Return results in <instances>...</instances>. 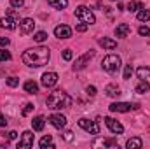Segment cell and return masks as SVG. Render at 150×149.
I'll use <instances>...</instances> for the list:
<instances>
[{
  "mask_svg": "<svg viewBox=\"0 0 150 149\" xmlns=\"http://www.w3.org/2000/svg\"><path fill=\"white\" fill-rule=\"evenodd\" d=\"M49 58H51V51H49L45 46L30 47V49H26V51L23 53V56H21L23 63L28 65V67H44V65H47Z\"/></svg>",
  "mask_w": 150,
  "mask_h": 149,
  "instance_id": "6da1fadb",
  "label": "cell"
},
{
  "mask_svg": "<svg viewBox=\"0 0 150 149\" xmlns=\"http://www.w3.org/2000/svg\"><path fill=\"white\" fill-rule=\"evenodd\" d=\"M72 104H74V98H72L68 93L61 91V90L52 91V93L47 97V100H45V105H47V109H51V111L68 109V107H72Z\"/></svg>",
  "mask_w": 150,
  "mask_h": 149,
  "instance_id": "7a4b0ae2",
  "label": "cell"
},
{
  "mask_svg": "<svg viewBox=\"0 0 150 149\" xmlns=\"http://www.w3.org/2000/svg\"><path fill=\"white\" fill-rule=\"evenodd\" d=\"M120 65H122V62H120V56H117V54H108V56H105L103 62H101L103 70L108 72V74H115V72L120 69Z\"/></svg>",
  "mask_w": 150,
  "mask_h": 149,
  "instance_id": "3957f363",
  "label": "cell"
},
{
  "mask_svg": "<svg viewBox=\"0 0 150 149\" xmlns=\"http://www.w3.org/2000/svg\"><path fill=\"white\" fill-rule=\"evenodd\" d=\"M75 16H77L80 21L87 23V25H93V23H96V18H94L93 11H91L89 7H86V5H79V7L75 9Z\"/></svg>",
  "mask_w": 150,
  "mask_h": 149,
  "instance_id": "277c9868",
  "label": "cell"
},
{
  "mask_svg": "<svg viewBox=\"0 0 150 149\" xmlns=\"http://www.w3.org/2000/svg\"><path fill=\"white\" fill-rule=\"evenodd\" d=\"M79 126H80L82 130L89 132L91 135H98V133H100V125H98V121H91V119H87V117H80V119H79Z\"/></svg>",
  "mask_w": 150,
  "mask_h": 149,
  "instance_id": "5b68a950",
  "label": "cell"
},
{
  "mask_svg": "<svg viewBox=\"0 0 150 149\" xmlns=\"http://www.w3.org/2000/svg\"><path fill=\"white\" fill-rule=\"evenodd\" d=\"M140 105L138 104H127V102H115V104H110V111L112 112H129L131 109H138Z\"/></svg>",
  "mask_w": 150,
  "mask_h": 149,
  "instance_id": "8992f818",
  "label": "cell"
},
{
  "mask_svg": "<svg viewBox=\"0 0 150 149\" xmlns=\"http://www.w3.org/2000/svg\"><path fill=\"white\" fill-rule=\"evenodd\" d=\"M32 146H33V132L26 130V132H23L21 140L18 142V149H28Z\"/></svg>",
  "mask_w": 150,
  "mask_h": 149,
  "instance_id": "52a82bcc",
  "label": "cell"
},
{
  "mask_svg": "<svg viewBox=\"0 0 150 149\" xmlns=\"http://www.w3.org/2000/svg\"><path fill=\"white\" fill-rule=\"evenodd\" d=\"M33 30H35V21H33L32 18H25V19L19 21V32H21L23 35H28V34H32Z\"/></svg>",
  "mask_w": 150,
  "mask_h": 149,
  "instance_id": "ba28073f",
  "label": "cell"
},
{
  "mask_svg": "<svg viewBox=\"0 0 150 149\" xmlns=\"http://www.w3.org/2000/svg\"><path fill=\"white\" fill-rule=\"evenodd\" d=\"M94 56V51H87L86 54H82L80 58H77L75 60V63H74V70H82L87 63H89V60Z\"/></svg>",
  "mask_w": 150,
  "mask_h": 149,
  "instance_id": "9c48e42d",
  "label": "cell"
},
{
  "mask_svg": "<svg viewBox=\"0 0 150 149\" xmlns=\"http://www.w3.org/2000/svg\"><path fill=\"white\" fill-rule=\"evenodd\" d=\"M93 148H117V140L115 139H105V137H98L93 140L91 144Z\"/></svg>",
  "mask_w": 150,
  "mask_h": 149,
  "instance_id": "30bf717a",
  "label": "cell"
},
{
  "mask_svg": "<svg viewBox=\"0 0 150 149\" xmlns=\"http://www.w3.org/2000/svg\"><path fill=\"white\" fill-rule=\"evenodd\" d=\"M49 121H51V125H52L54 128H58V130H63V128L67 126V117H65L63 114H51V116H49Z\"/></svg>",
  "mask_w": 150,
  "mask_h": 149,
  "instance_id": "8fae6325",
  "label": "cell"
},
{
  "mask_svg": "<svg viewBox=\"0 0 150 149\" xmlns=\"http://www.w3.org/2000/svg\"><path fill=\"white\" fill-rule=\"evenodd\" d=\"M58 82V74L56 72H45L42 75V86L44 88H52Z\"/></svg>",
  "mask_w": 150,
  "mask_h": 149,
  "instance_id": "7c38bea8",
  "label": "cell"
},
{
  "mask_svg": "<svg viewBox=\"0 0 150 149\" xmlns=\"http://www.w3.org/2000/svg\"><path fill=\"white\" fill-rule=\"evenodd\" d=\"M105 123H107V126L110 128V132L115 133V135H120V133L124 132V126H122L117 119H113V117H105Z\"/></svg>",
  "mask_w": 150,
  "mask_h": 149,
  "instance_id": "4fadbf2b",
  "label": "cell"
},
{
  "mask_svg": "<svg viewBox=\"0 0 150 149\" xmlns=\"http://www.w3.org/2000/svg\"><path fill=\"white\" fill-rule=\"evenodd\" d=\"M54 35L58 39H70L72 37V28L68 25H58L54 28Z\"/></svg>",
  "mask_w": 150,
  "mask_h": 149,
  "instance_id": "5bb4252c",
  "label": "cell"
},
{
  "mask_svg": "<svg viewBox=\"0 0 150 149\" xmlns=\"http://www.w3.org/2000/svg\"><path fill=\"white\" fill-rule=\"evenodd\" d=\"M136 75H138L140 82H145V84H149L150 86V69L149 67H138Z\"/></svg>",
  "mask_w": 150,
  "mask_h": 149,
  "instance_id": "9a60e30c",
  "label": "cell"
},
{
  "mask_svg": "<svg viewBox=\"0 0 150 149\" xmlns=\"http://www.w3.org/2000/svg\"><path fill=\"white\" fill-rule=\"evenodd\" d=\"M131 34V27L127 25V23H120V25H117V28H115V37H127Z\"/></svg>",
  "mask_w": 150,
  "mask_h": 149,
  "instance_id": "2e32d148",
  "label": "cell"
},
{
  "mask_svg": "<svg viewBox=\"0 0 150 149\" xmlns=\"http://www.w3.org/2000/svg\"><path fill=\"white\" fill-rule=\"evenodd\" d=\"M98 44H100L101 47H105V49H110V51L117 47V42H115V40H112V39H108V37L98 39Z\"/></svg>",
  "mask_w": 150,
  "mask_h": 149,
  "instance_id": "e0dca14e",
  "label": "cell"
},
{
  "mask_svg": "<svg viewBox=\"0 0 150 149\" xmlns=\"http://www.w3.org/2000/svg\"><path fill=\"white\" fill-rule=\"evenodd\" d=\"M16 23L18 21H14L12 18H0V28H7V30H14L16 28Z\"/></svg>",
  "mask_w": 150,
  "mask_h": 149,
  "instance_id": "ac0fdd59",
  "label": "cell"
},
{
  "mask_svg": "<svg viewBox=\"0 0 150 149\" xmlns=\"http://www.w3.org/2000/svg\"><path fill=\"white\" fill-rule=\"evenodd\" d=\"M44 126H45V119H44V116H37V117H33V121H32V128H33L35 132H42Z\"/></svg>",
  "mask_w": 150,
  "mask_h": 149,
  "instance_id": "d6986e66",
  "label": "cell"
},
{
  "mask_svg": "<svg viewBox=\"0 0 150 149\" xmlns=\"http://www.w3.org/2000/svg\"><path fill=\"white\" fill-rule=\"evenodd\" d=\"M142 146H143V140L140 137H133V139H129L126 142V148L127 149H140Z\"/></svg>",
  "mask_w": 150,
  "mask_h": 149,
  "instance_id": "ffe728a7",
  "label": "cell"
},
{
  "mask_svg": "<svg viewBox=\"0 0 150 149\" xmlns=\"http://www.w3.org/2000/svg\"><path fill=\"white\" fill-rule=\"evenodd\" d=\"M23 88H25V91H26V93H30V95L38 93V84L35 82V81H26Z\"/></svg>",
  "mask_w": 150,
  "mask_h": 149,
  "instance_id": "44dd1931",
  "label": "cell"
},
{
  "mask_svg": "<svg viewBox=\"0 0 150 149\" xmlns=\"http://www.w3.org/2000/svg\"><path fill=\"white\" fill-rule=\"evenodd\" d=\"M105 93H107V97H119L120 95V88L117 86V84H108L107 88H105Z\"/></svg>",
  "mask_w": 150,
  "mask_h": 149,
  "instance_id": "7402d4cb",
  "label": "cell"
},
{
  "mask_svg": "<svg viewBox=\"0 0 150 149\" xmlns=\"http://www.w3.org/2000/svg\"><path fill=\"white\" fill-rule=\"evenodd\" d=\"M145 5L140 2V0H131L129 4H127V11L129 12H136V11H140V9H143Z\"/></svg>",
  "mask_w": 150,
  "mask_h": 149,
  "instance_id": "603a6c76",
  "label": "cell"
},
{
  "mask_svg": "<svg viewBox=\"0 0 150 149\" xmlns=\"http://www.w3.org/2000/svg\"><path fill=\"white\" fill-rule=\"evenodd\" d=\"M47 4L54 9H65L68 5V0H47Z\"/></svg>",
  "mask_w": 150,
  "mask_h": 149,
  "instance_id": "cb8c5ba5",
  "label": "cell"
},
{
  "mask_svg": "<svg viewBox=\"0 0 150 149\" xmlns=\"http://www.w3.org/2000/svg\"><path fill=\"white\" fill-rule=\"evenodd\" d=\"M38 146H40V148H54V144H52V137H51V135L42 137L40 142H38Z\"/></svg>",
  "mask_w": 150,
  "mask_h": 149,
  "instance_id": "d4e9b609",
  "label": "cell"
},
{
  "mask_svg": "<svg viewBox=\"0 0 150 149\" xmlns=\"http://www.w3.org/2000/svg\"><path fill=\"white\" fill-rule=\"evenodd\" d=\"M138 19H140V21H149L150 19V11L149 9H145V7L140 9V11H138Z\"/></svg>",
  "mask_w": 150,
  "mask_h": 149,
  "instance_id": "484cf974",
  "label": "cell"
},
{
  "mask_svg": "<svg viewBox=\"0 0 150 149\" xmlns=\"http://www.w3.org/2000/svg\"><path fill=\"white\" fill-rule=\"evenodd\" d=\"M45 39H47V34H45V32H37V34L33 35V40H35V42H38V44H42Z\"/></svg>",
  "mask_w": 150,
  "mask_h": 149,
  "instance_id": "4316f807",
  "label": "cell"
},
{
  "mask_svg": "<svg viewBox=\"0 0 150 149\" xmlns=\"http://www.w3.org/2000/svg\"><path fill=\"white\" fill-rule=\"evenodd\" d=\"M138 34H140L142 37H150V28L145 27V25H142V27L138 28Z\"/></svg>",
  "mask_w": 150,
  "mask_h": 149,
  "instance_id": "83f0119b",
  "label": "cell"
},
{
  "mask_svg": "<svg viewBox=\"0 0 150 149\" xmlns=\"http://www.w3.org/2000/svg\"><path fill=\"white\" fill-rule=\"evenodd\" d=\"M12 56H11V53L9 51H5V49H0V62H9Z\"/></svg>",
  "mask_w": 150,
  "mask_h": 149,
  "instance_id": "f1b7e54d",
  "label": "cell"
},
{
  "mask_svg": "<svg viewBox=\"0 0 150 149\" xmlns=\"http://www.w3.org/2000/svg\"><path fill=\"white\" fill-rule=\"evenodd\" d=\"M149 90H150V86L145 84V82H140V84L136 86V93H147Z\"/></svg>",
  "mask_w": 150,
  "mask_h": 149,
  "instance_id": "f546056e",
  "label": "cell"
},
{
  "mask_svg": "<svg viewBox=\"0 0 150 149\" xmlns=\"http://www.w3.org/2000/svg\"><path fill=\"white\" fill-rule=\"evenodd\" d=\"M18 84H19V79H18V77H9V79H7V86L16 88Z\"/></svg>",
  "mask_w": 150,
  "mask_h": 149,
  "instance_id": "4dcf8cb0",
  "label": "cell"
},
{
  "mask_svg": "<svg viewBox=\"0 0 150 149\" xmlns=\"http://www.w3.org/2000/svg\"><path fill=\"white\" fill-rule=\"evenodd\" d=\"M25 5V0H11V7L14 9H21Z\"/></svg>",
  "mask_w": 150,
  "mask_h": 149,
  "instance_id": "1f68e13d",
  "label": "cell"
},
{
  "mask_svg": "<svg viewBox=\"0 0 150 149\" xmlns=\"http://www.w3.org/2000/svg\"><path fill=\"white\" fill-rule=\"evenodd\" d=\"M72 58H74V53H72V49H65V51H63V60L70 62Z\"/></svg>",
  "mask_w": 150,
  "mask_h": 149,
  "instance_id": "d6a6232c",
  "label": "cell"
},
{
  "mask_svg": "<svg viewBox=\"0 0 150 149\" xmlns=\"http://www.w3.org/2000/svg\"><path fill=\"white\" fill-rule=\"evenodd\" d=\"M131 74H133V67H131V65H126V67H124V79H129Z\"/></svg>",
  "mask_w": 150,
  "mask_h": 149,
  "instance_id": "836d02e7",
  "label": "cell"
},
{
  "mask_svg": "<svg viewBox=\"0 0 150 149\" xmlns=\"http://www.w3.org/2000/svg\"><path fill=\"white\" fill-rule=\"evenodd\" d=\"M32 111H33V104H26V105H25V109H23V112H21V114H23V116H28V114H30Z\"/></svg>",
  "mask_w": 150,
  "mask_h": 149,
  "instance_id": "e575fe53",
  "label": "cell"
},
{
  "mask_svg": "<svg viewBox=\"0 0 150 149\" xmlns=\"http://www.w3.org/2000/svg\"><path fill=\"white\" fill-rule=\"evenodd\" d=\"M87 27H89V25L82 21V23H79V25L75 27V30H77V32H86V30H87Z\"/></svg>",
  "mask_w": 150,
  "mask_h": 149,
  "instance_id": "d590c367",
  "label": "cell"
},
{
  "mask_svg": "<svg viewBox=\"0 0 150 149\" xmlns=\"http://www.w3.org/2000/svg\"><path fill=\"white\" fill-rule=\"evenodd\" d=\"M86 93H87L89 97H94V95H96V88H94V86H87V88H86Z\"/></svg>",
  "mask_w": 150,
  "mask_h": 149,
  "instance_id": "8d00e7d4",
  "label": "cell"
},
{
  "mask_svg": "<svg viewBox=\"0 0 150 149\" xmlns=\"http://www.w3.org/2000/svg\"><path fill=\"white\" fill-rule=\"evenodd\" d=\"M63 139H65L67 142H72V140H74V133H72V132H65V133H63Z\"/></svg>",
  "mask_w": 150,
  "mask_h": 149,
  "instance_id": "74e56055",
  "label": "cell"
},
{
  "mask_svg": "<svg viewBox=\"0 0 150 149\" xmlns=\"http://www.w3.org/2000/svg\"><path fill=\"white\" fill-rule=\"evenodd\" d=\"M9 37H0V47H7L9 46Z\"/></svg>",
  "mask_w": 150,
  "mask_h": 149,
  "instance_id": "f35d334b",
  "label": "cell"
},
{
  "mask_svg": "<svg viewBox=\"0 0 150 149\" xmlns=\"http://www.w3.org/2000/svg\"><path fill=\"white\" fill-rule=\"evenodd\" d=\"M0 126L4 128V126H7V119H5V116L0 112Z\"/></svg>",
  "mask_w": 150,
  "mask_h": 149,
  "instance_id": "ab89813d",
  "label": "cell"
},
{
  "mask_svg": "<svg viewBox=\"0 0 150 149\" xmlns=\"http://www.w3.org/2000/svg\"><path fill=\"white\" fill-rule=\"evenodd\" d=\"M16 137H18V132H9V133H7V139H9V140H14Z\"/></svg>",
  "mask_w": 150,
  "mask_h": 149,
  "instance_id": "60d3db41",
  "label": "cell"
},
{
  "mask_svg": "<svg viewBox=\"0 0 150 149\" xmlns=\"http://www.w3.org/2000/svg\"><path fill=\"white\" fill-rule=\"evenodd\" d=\"M112 2H115V0H112Z\"/></svg>",
  "mask_w": 150,
  "mask_h": 149,
  "instance_id": "b9f144b4",
  "label": "cell"
}]
</instances>
